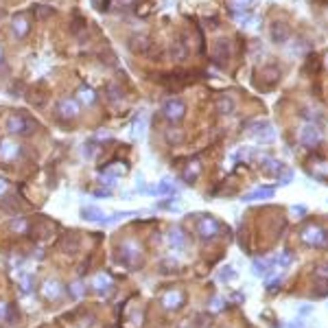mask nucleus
<instances>
[{"label": "nucleus", "instance_id": "nucleus-5", "mask_svg": "<svg viewBox=\"0 0 328 328\" xmlns=\"http://www.w3.org/2000/svg\"><path fill=\"white\" fill-rule=\"evenodd\" d=\"M162 112L164 116H166V120H171V123H179L184 116H186V103L182 101V98H168L166 103L162 105Z\"/></svg>", "mask_w": 328, "mask_h": 328}, {"label": "nucleus", "instance_id": "nucleus-21", "mask_svg": "<svg viewBox=\"0 0 328 328\" xmlns=\"http://www.w3.org/2000/svg\"><path fill=\"white\" fill-rule=\"evenodd\" d=\"M79 101H83L85 105H92V103L96 101V94H94V90H92V87H85V85H81V87H79Z\"/></svg>", "mask_w": 328, "mask_h": 328}, {"label": "nucleus", "instance_id": "nucleus-28", "mask_svg": "<svg viewBox=\"0 0 328 328\" xmlns=\"http://www.w3.org/2000/svg\"><path fill=\"white\" fill-rule=\"evenodd\" d=\"M62 249L64 251H77V249H79V239L73 237V243H70V237H66L64 243H62Z\"/></svg>", "mask_w": 328, "mask_h": 328}, {"label": "nucleus", "instance_id": "nucleus-37", "mask_svg": "<svg viewBox=\"0 0 328 328\" xmlns=\"http://www.w3.org/2000/svg\"><path fill=\"white\" fill-rule=\"evenodd\" d=\"M11 228H13V230H26V223L22 221V219H15V221L11 223Z\"/></svg>", "mask_w": 328, "mask_h": 328}, {"label": "nucleus", "instance_id": "nucleus-43", "mask_svg": "<svg viewBox=\"0 0 328 328\" xmlns=\"http://www.w3.org/2000/svg\"><path fill=\"white\" fill-rule=\"evenodd\" d=\"M182 328H190V326H182Z\"/></svg>", "mask_w": 328, "mask_h": 328}, {"label": "nucleus", "instance_id": "nucleus-18", "mask_svg": "<svg viewBox=\"0 0 328 328\" xmlns=\"http://www.w3.org/2000/svg\"><path fill=\"white\" fill-rule=\"evenodd\" d=\"M92 287H94L98 293H107V291H112L114 284H112V280H109L105 273H96L94 280H92Z\"/></svg>", "mask_w": 328, "mask_h": 328}, {"label": "nucleus", "instance_id": "nucleus-16", "mask_svg": "<svg viewBox=\"0 0 328 328\" xmlns=\"http://www.w3.org/2000/svg\"><path fill=\"white\" fill-rule=\"evenodd\" d=\"M81 217H83L85 221H96V223L105 221L103 210H98V208H94V206H83V208H81Z\"/></svg>", "mask_w": 328, "mask_h": 328}, {"label": "nucleus", "instance_id": "nucleus-2", "mask_svg": "<svg viewBox=\"0 0 328 328\" xmlns=\"http://www.w3.org/2000/svg\"><path fill=\"white\" fill-rule=\"evenodd\" d=\"M140 258H142V249L136 241H123L120 245V262L129 269H136L140 265Z\"/></svg>", "mask_w": 328, "mask_h": 328}, {"label": "nucleus", "instance_id": "nucleus-17", "mask_svg": "<svg viewBox=\"0 0 328 328\" xmlns=\"http://www.w3.org/2000/svg\"><path fill=\"white\" fill-rule=\"evenodd\" d=\"M260 168L265 173H269V175H280L284 168V164L282 162H278V160H271V158H265V160H260Z\"/></svg>", "mask_w": 328, "mask_h": 328}, {"label": "nucleus", "instance_id": "nucleus-33", "mask_svg": "<svg viewBox=\"0 0 328 328\" xmlns=\"http://www.w3.org/2000/svg\"><path fill=\"white\" fill-rule=\"evenodd\" d=\"M278 177H280V184H289L293 179V171H291V168H284V171L278 175Z\"/></svg>", "mask_w": 328, "mask_h": 328}, {"label": "nucleus", "instance_id": "nucleus-29", "mask_svg": "<svg viewBox=\"0 0 328 328\" xmlns=\"http://www.w3.org/2000/svg\"><path fill=\"white\" fill-rule=\"evenodd\" d=\"M105 92H107V98H109V101H118V98H120V87H118L116 83H109V85L105 87Z\"/></svg>", "mask_w": 328, "mask_h": 328}, {"label": "nucleus", "instance_id": "nucleus-40", "mask_svg": "<svg viewBox=\"0 0 328 328\" xmlns=\"http://www.w3.org/2000/svg\"><path fill=\"white\" fill-rule=\"evenodd\" d=\"M320 278H326V280H328V265H326V267H322V269H320Z\"/></svg>", "mask_w": 328, "mask_h": 328}, {"label": "nucleus", "instance_id": "nucleus-15", "mask_svg": "<svg viewBox=\"0 0 328 328\" xmlns=\"http://www.w3.org/2000/svg\"><path fill=\"white\" fill-rule=\"evenodd\" d=\"M234 109H237V103H234L232 96H219L217 98V112L219 114L230 116V114H234Z\"/></svg>", "mask_w": 328, "mask_h": 328}, {"label": "nucleus", "instance_id": "nucleus-35", "mask_svg": "<svg viewBox=\"0 0 328 328\" xmlns=\"http://www.w3.org/2000/svg\"><path fill=\"white\" fill-rule=\"evenodd\" d=\"M249 4H251V0H232L234 9H245V7H249Z\"/></svg>", "mask_w": 328, "mask_h": 328}, {"label": "nucleus", "instance_id": "nucleus-9", "mask_svg": "<svg viewBox=\"0 0 328 328\" xmlns=\"http://www.w3.org/2000/svg\"><path fill=\"white\" fill-rule=\"evenodd\" d=\"M269 35H271V42L273 44H287L289 37H291V29H289L287 22H280L276 20L269 29Z\"/></svg>", "mask_w": 328, "mask_h": 328}, {"label": "nucleus", "instance_id": "nucleus-8", "mask_svg": "<svg viewBox=\"0 0 328 328\" xmlns=\"http://www.w3.org/2000/svg\"><path fill=\"white\" fill-rule=\"evenodd\" d=\"M230 59V42L228 40H217L215 44H212V62H215L217 66H226Z\"/></svg>", "mask_w": 328, "mask_h": 328}, {"label": "nucleus", "instance_id": "nucleus-10", "mask_svg": "<svg viewBox=\"0 0 328 328\" xmlns=\"http://www.w3.org/2000/svg\"><path fill=\"white\" fill-rule=\"evenodd\" d=\"M160 302L166 311H177V309H182V304H184V293L177 291V289H171V291H166L162 295Z\"/></svg>", "mask_w": 328, "mask_h": 328}, {"label": "nucleus", "instance_id": "nucleus-36", "mask_svg": "<svg viewBox=\"0 0 328 328\" xmlns=\"http://www.w3.org/2000/svg\"><path fill=\"white\" fill-rule=\"evenodd\" d=\"M280 278H278V280H273V282H269V287H267V291H269V293H276L278 291V289H280Z\"/></svg>", "mask_w": 328, "mask_h": 328}, {"label": "nucleus", "instance_id": "nucleus-14", "mask_svg": "<svg viewBox=\"0 0 328 328\" xmlns=\"http://www.w3.org/2000/svg\"><path fill=\"white\" fill-rule=\"evenodd\" d=\"M18 156H20V145L9 142V140L0 142V158H4V160H13V158H18Z\"/></svg>", "mask_w": 328, "mask_h": 328}, {"label": "nucleus", "instance_id": "nucleus-19", "mask_svg": "<svg viewBox=\"0 0 328 328\" xmlns=\"http://www.w3.org/2000/svg\"><path fill=\"white\" fill-rule=\"evenodd\" d=\"M29 29H31V24H29V20L24 18V15H18V18H13V33L18 37H24L26 33H29Z\"/></svg>", "mask_w": 328, "mask_h": 328}, {"label": "nucleus", "instance_id": "nucleus-11", "mask_svg": "<svg viewBox=\"0 0 328 328\" xmlns=\"http://www.w3.org/2000/svg\"><path fill=\"white\" fill-rule=\"evenodd\" d=\"M127 46H129L131 53L140 55V53H147V51H149V48H151V42H149V37H147V35H140V33H136V35L129 37Z\"/></svg>", "mask_w": 328, "mask_h": 328}, {"label": "nucleus", "instance_id": "nucleus-22", "mask_svg": "<svg viewBox=\"0 0 328 328\" xmlns=\"http://www.w3.org/2000/svg\"><path fill=\"white\" fill-rule=\"evenodd\" d=\"M33 13H35V18H40V20H46L48 15H53V13H55V9H53V7H48V4H35V9H33Z\"/></svg>", "mask_w": 328, "mask_h": 328}, {"label": "nucleus", "instance_id": "nucleus-45", "mask_svg": "<svg viewBox=\"0 0 328 328\" xmlns=\"http://www.w3.org/2000/svg\"><path fill=\"white\" fill-rule=\"evenodd\" d=\"M96 2H101V0H96Z\"/></svg>", "mask_w": 328, "mask_h": 328}, {"label": "nucleus", "instance_id": "nucleus-39", "mask_svg": "<svg viewBox=\"0 0 328 328\" xmlns=\"http://www.w3.org/2000/svg\"><path fill=\"white\" fill-rule=\"evenodd\" d=\"M94 195L96 197H109V195H112V190H96Z\"/></svg>", "mask_w": 328, "mask_h": 328}, {"label": "nucleus", "instance_id": "nucleus-42", "mask_svg": "<svg viewBox=\"0 0 328 328\" xmlns=\"http://www.w3.org/2000/svg\"><path fill=\"white\" fill-rule=\"evenodd\" d=\"M0 64H2V48H0Z\"/></svg>", "mask_w": 328, "mask_h": 328}, {"label": "nucleus", "instance_id": "nucleus-25", "mask_svg": "<svg viewBox=\"0 0 328 328\" xmlns=\"http://www.w3.org/2000/svg\"><path fill=\"white\" fill-rule=\"evenodd\" d=\"M171 57L177 59V62H182V59L186 57V48H184L182 42H173V46H171Z\"/></svg>", "mask_w": 328, "mask_h": 328}, {"label": "nucleus", "instance_id": "nucleus-7", "mask_svg": "<svg viewBox=\"0 0 328 328\" xmlns=\"http://www.w3.org/2000/svg\"><path fill=\"white\" fill-rule=\"evenodd\" d=\"M300 142H302L306 149H315L322 142V129L317 125H304L300 129Z\"/></svg>", "mask_w": 328, "mask_h": 328}, {"label": "nucleus", "instance_id": "nucleus-27", "mask_svg": "<svg viewBox=\"0 0 328 328\" xmlns=\"http://www.w3.org/2000/svg\"><path fill=\"white\" fill-rule=\"evenodd\" d=\"M254 273L256 276H267L269 273V262H265V260H254Z\"/></svg>", "mask_w": 328, "mask_h": 328}, {"label": "nucleus", "instance_id": "nucleus-3", "mask_svg": "<svg viewBox=\"0 0 328 328\" xmlns=\"http://www.w3.org/2000/svg\"><path fill=\"white\" fill-rule=\"evenodd\" d=\"M195 230H197V234H199L201 241H210V239H217L219 237V232H221V223H219L215 217L204 215V217L197 219Z\"/></svg>", "mask_w": 328, "mask_h": 328}, {"label": "nucleus", "instance_id": "nucleus-34", "mask_svg": "<svg viewBox=\"0 0 328 328\" xmlns=\"http://www.w3.org/2000/svg\"><path fill=\"white\" fill-rule=\"evenodd\" d=\"M9 311H11V306L9 304H4V302H0V320H9Z\"/></svg>", "mask_w": 328, "mask_h": 328}, {"label": "nucleus", "instance_id": "nucleus-38", "mask_svg": "<svg viewBox=\"0 0 328 328\" xmlns=\"http://www.w3.org/2000/svg\"><path fill=\"white\" fill-rule=\"evenodd\" d=\"M7 188H9L7 179H4V177H0V195H4V193H7Z\"/></svg>", "mask_w": 328, "mask_h": 328}, {"label": "nucleus", "instance_id": "nucleus-24", "mask_svg": "<svg viewBox=\"0 0 328 328\" xmlns=\"http://www.w3.org/2000/svg\"><path fill=\"white\" fill-rule=\"evenodd\" d=\"M44 293H46V298H59V295H62V291H59V282L48 280L44 284Z\"/></svg>", "mask_w": 328, "mask_h": 328}, {"label": "nucleus", "instance_id": "nucleus-31", "mask_svg": "<svg viewBox=\"0 0 328 328\" xmlns=\"http://www.w3.org/2000/svg\"><path fill=\"white\" fill-rule=\"evenodd\" d=\"M166 140H168V142H182V140H184V134H182L179 129H177V131L168 129V131H166Z\"/></svg>", "mask_w": 328, "mask_h": 328}, {"label": "nucleus", "instance_id": "nucleus-30", "mask_svg": "<svg viewBox=\"0 0 328 328\" xmlns=\"http://www.w3.org/2000/svg\"><path fill=\"white\" fill-rule=\"evenodd\" d=\"M219 278H221L223 282H230V280H234V278H237V271H234L232 267H223L221 273H219Z\"/></svg>", "mask_w": 328, "mask_h": 328}, {"label": "nucleus", "instance_id": "nucleus-23", "mask_svg": "<svg viewBox=\"0 0 328 328\" xmlns=\"http://www.w3.org/2000/svg\"><path fill=\"white\" fill-rule=\"evenodd\" d=\"M153 193L156 195H171V193H175V188H173V184L168 182V179H162V182L153 188Z\"/></svg>", "mask_w": 328, "mask_h": 328}, {"label": "nucleus", "instance_id": "nucleus-13", "mask_svg": "<svg viewBox=\"0 0 328 328\" xmlns=\"http://www.w3.org/2000/svg\"><path fill=\"white\" fill-rule=\"evenodd\" d=\"M254 136H256V140H260V142H271L273 136H276V131H273L271 125H267V123H256Z\"/></svg>", "mask_w": 328, "mask_h": 328}, {"label": "nucleus", "instance_id": "nucleus-12", "mask_svg": "<svg viewBox=\"0 0 328 328\" xmlns=\"http://www.w3.org/2000/svg\"><path fill=\"white\" fill-rule=\"evenodd\" d=\"M276 195V188L273 186H262V188H256L254 193H247L243 197V201H256V199H271Z\"/></svg>", "mask_w": 328, "mask_h": 328}, {"label": "nucleus", "instance_id": "nucleus-44", "mask_svg": "<svg viewBox=\"0 0 328 328\" xmlns=\"http://www.w3.org/2000/svg\"><path fill=\"white\" fill-rule=\"evenodd\" d=\"M293 328H295V326H293ZM298 328H302V326H298Z\"/></svg>", "mask_w": 328, "mask_h": 328}, {"label": "nucleus", "instance_id": "nucleus-1", "mask_svg": "<svg viewBox=\"0 0 328 328\" xmlns=\"http://www.w3.org/2000/svg\"><path fill=\"white\" fill-rule=\"evenodd\" d=\"M7 129L9 134H15V136H31L37 129V123L31 116H26V114L15 112L7 118Z\"/></svg>", "mask_w": 328, "mask_h": 328}, {"label": "nucleus", "instance_id": "nucleus-32", "mask_svg": "<svg viewBox=\"0 0 328 328\" xmlns=\"http://www.w3.org/2000/svg\"><path fill=\"white\" fill-rule=\"evenodd\" d=\"M96 153H98V147L94 145V142H87V145H85V149H83V156H85V158H90V160H92V158H94Z\"/></svg>", "mask_w": 328, "mask_h": 328}, {"label": "nucleus", "instance_id": "nucleus-20", "mask_svg": "<svg viewBox=\"0 0 328 328\" xmlns=\"http://www.w3.org/2000/svg\"><path fill=\"white\" fill-rule=\"evenodd\" d=\"M127 168L129 166L125 162H109L101 168V173H105V175H125L127 173Z\"/></svg>", "mask_w": 328, "mask_h": 328}, {"label": "nucleus", "instance_id": "nucleus-4", "mask_svg": "<svg viewBox=\"0 0 328 328\" xmlns=\"http://www.w3.org/2000/svg\"><path fill=\"white\" fill-rule=\"evenodd\" d=\"M326 234H328V230H324L322 226H306L300 232V239H302V243L306 247H324Z\"/></svg>", "mask_w": 328, "mask_h": 328}, {"label": "nucleus", "instance_id": "nucleus-26", "mask_svg": "<svg viewBox=\"0 0 328 328\" xmlns=\"http://www.w3.org/2000/svg\"><path fill=\"white\" fill-rule=\"evenodd\" d=\"M171 245L175 249H182L184 245H186V241H184V237H182V232L179 230H173L171 232Z\"/></svg>", "mask_w": 328, "mask_h": 328}, {"label": "nucleus", "instance_id": "nucleus-6", "mask_svg": "<svg viewBox=\"0 0 328 328\" xmlns=\"http://www.w3.org/2000/svg\"><path fill=\"white\" fill-rule=\"evenodd\" d=\"M55 114H57V118H62V120H75L77 116H79V103H77L75 98L66 96L57 103Z\"/></svg>", "mask_w": 328, "mask_h": 328}, {"label": "nucleus", "instance_id": "nucleus-41", "mask_svg": "<svg viewBox=\"0 0 328 328\" xmlns=\"http://www.w3.org/2000/svg\"><path fill=\"white\" fill-rule=\"evenodd\" d=\"M293 212H300V215H304L306 208H304V206H293Z\"/></svg>", "mask_w": 328, "mask_h": 328}]
</instances>
